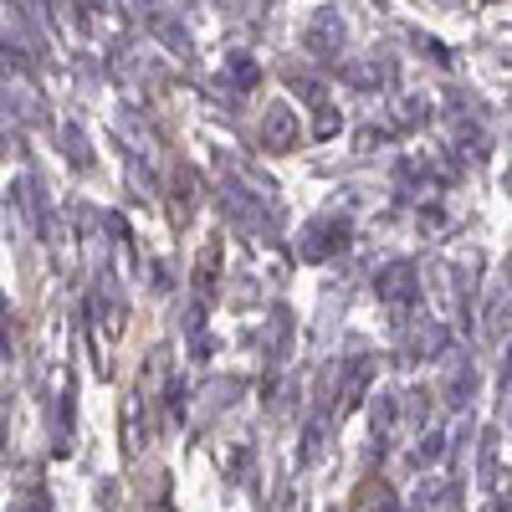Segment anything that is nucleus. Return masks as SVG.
Listing matches in <instances>:
<instances>
[{"instance_id": "nucleus-3", "label": "nucleus", "mask_w": 512, "mask_h": 512, "mask_svg": "<svg viewBox=\"0 0 512 512\" xmlns=\"http://www.w3.org/2000/svg\"><path fill=\"white\" fill-rule=\"evenodd\" d=\"M297 144V113L292 108H267V118H262V149L267 154H287Z\"/></svg>"}, {"instance_id": "nucleus-11", "label": "nucleus", "mask_w": 512, "mask_h": 512, "mask_svg": "<svg viewBox=\"0 0 512 512\" xmlns=\"http://www.w3.org/2000/svg\"><path fill=\"white\" fill-rule=\"evenodd\" d=\"M256 77H262V72L251 67V57H231V82H236V88H251Z\"/></svg>"}, {"instance_id": "nucleus-1", "label": "nucleus", "mask_w": 512, "mask_h": 512, "mask_svg": "<svg viewBox=\"0 0 512 512\" xmlns=\"http://www.w3.org/2000/svg\"><path fill=\"white\" fill-rule=\"evenodd\" d=\"M379 297L405 318V313L420 303V277H415V267H410V262H390V267L379 272Z\"/></svg>"}, {"instance_id": "nucleus-8", "label": "nucleus", "mask_w": 512, "mask_h": 512, "mask_svg": "<svg viewBox=\"0 0 512 512\" xmlns=\"http://www.w3.org/2000/svg\"><path fill=\"white\" fill-rule=\"evenodd\" d=\"M395 415H400V400H395V395H374V436H379V441L390 436Z\"/></svg>"}, {"instance_id": "nucleus-6", "label": "nucleus", "mask_w": 512, "mask_h": 512, "mask_svg": "<svg viewBox=\"0 0 512 512\" xmlns=\"http://www.w3.org/2000/svg\"><path fill=\"white\" fill-rule=\"evenodd\" d=\"M441 349H446V328H441V323H425V318H420V333H415L410 354H415V359H436Z\"/></svg>"}, {"instance_id": "nucleus-12", "label": "nucleus", "mask_w": 512, "mask_h": 512, "mask_svg": "<svg viewBox=\"0 0 512 512\" xmlns=\"http://www.w3.org/2000/svg\"><path fill=\"white\" fill-rule=\"evenodd\" d=\"M313 134H318V139H333V134H338V118H333L328 108H323V118H318V128H313Z\"/></svg>"}, {"instance_id": "nucleus-16", "label": "nucleus", "mask_w": 512, "mask_h": 512, "mask_svg": "<svg viewBox=\"0 0 512 512\" xmlns=\"http://www.w3.org/2000/svg\"><path fill=\"white\" fill-rule=\"evenodd\" d=\"M507 277H512V262H507Z\"/></svg>"}, {"instance_id": "nucleus-5", "label": "nucleus", "mask_w": 512, "mask_h": 512, "mask_svg": "<svg viewBox=\"0 0 512 512\" xmlns=\"http://www.w3.org/2000/svg\"><path fill=\"white\" fill-rule=\"evenodd\" d=\"M308 47L318 57H333L338 47H344V16H338V11H318L313 16V31H308Z\"/></svg>"}, {"instance_id": "nucleus-2", "label": "nucleus", "mask_w": 512, "mask_h": 512, "mask_svg": "<svg viewBox=\"0 0 512 512\" xmlns=\"http://www.w3.org/2000/svg\"><path fill=\"white\" fill-rule=\"evenodd\" d=\"M344 236H349V221H338V216H323V221H313L308 226V236H303V262H323V256H333L338 246H344Z\"/></svg>"}, {"instance_id": "nucleus-14", "label": "nucleus", "mask_w": 512, "mask_h": 512, "mask_svg": "<svg viewBox=\"0 0 512 512\" xmlns=\"http://www.w3.org/2000/svg\"><path fill=\"white\" fill-rule=\"evenodd\" d=\"M144 6H159V0H144Z\"/></svg>"}, {"instance_id": "nucleus-15", "label": "nucleus", "mask_w": 512, "mask_h": 512, "mask_svg": "<svg viewBox=\"0 0 512 512\" xmlns=\"http://www.w3.org/2000/svg\"><path fill=\"white\" fill-rule=\"evenodd\" d=\"M482 6H497V0H482Z\"/></svg>"}, {"instance_id": "nucleus-9", "label": "nucleus", "mask_w": 512, "mask_h": 512, "mask_svg": "<svg viewBox=\"0 0 512 512\" xmlns=\"http://www.w3.org/2000/svg\"><path fill=\"white\" fill-rule=\"evenodd\" d=\"M62 144H67V154H72L77 169L93 164V154H88V144H82V128H77V123H62Z\"/></svg>"}, {"instance_id": "nucleus-4", "label": "nucleus", "mask_w": 512, "mask_h": 512, "mask_svg": "<svg viewBox=\"0 0 512 512\" xmlns=\"http://www.w3.org/2000/svg\"><path fill=\"white\" fill-rule=\"evenodd\" d=\"M369 384H374V359H349V369H344V379H338V400H344V410H354L364 395H369Z\"/></svg>"}, {"instance_id": "nucleus-10", "label": "nucleus", "mask_w": 512, "mask_h": 512, "mask_svg": "<svg viewBox=\"0 0 512 512\" xmlns=\"http://www.w3.org/2000/svg\"><path fill=\"white\" fill-rule=\"evenodd\" d=\"M446 451V441H441V431H431V436H425L420 446H415V466H425V461H436Z\"/></svg>"}, {"instance_id": "nucleus-7", "label": "nucleus", "mask_w": 512, "mask_h": 512, "mask_svg": "<svg viewBox=\"0 0 512 512\" xmlns=\"http://www.w3.org/2000/svg\"><path fill=\"white\" fill-rule=\"evenodd\" d=\"M497 441H502V436L487 431V436H482V451H477V482H482L487 492L497 487Z\"/></svg>"}, {"instance_id": "nucleus-13", "label": "nucleus", "mask_w": 512, "mask_h": 512, "mask_svg": "<svg viewBox=\"0 0 512 512\" xmlns=\"http://www.w3.org/2000/svg\"><path fill=\"white\" fill-rule=\"evenodd\" d=\"M502 390L512 395V349H507V374H502Z\"/></svg>"}]
</instances>
